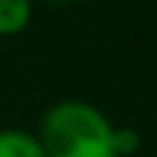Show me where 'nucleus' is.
I'll return each mask as SVG.
<instances>
[{
  "instance_id": "nucleus-1",
  "label": "nucleus",
  "mask_w": 157,
  "mask_h": 157,
  "mask_svg": "<svg viewBox=\"0 0 157 157\" xmlns=\"http://www.w3.org/2000/svg\"><path fill=\"white\" fill-rule=\"evenodd\" d=\"M111 117L83 99H62L46 108L37 139L46 157H114Z\"/></svg>"
},
{
  "instance_id": "nucleus-2",
  "label": "nucleus",
  "mask_w": 157,
  "mask_h": 157,
  "mask_svg": "<svg viewBox=\"0 0 157 157\" xmlns=\"http://www.w3.org/2000/svg\"><path fill=\"white\" fill-rule=\"evenodd\" d=\"M0 157H46V151L34 132L3 126L0 129Z\"/></svg>"
},
{
  "instance_id": "nucleus-3",
  "label": "nucleus",
  "mask_w": 157,
  "mask_h": 157,
  "mask_svg": "<svg viewBox=\"0 0 157 157\" xmlns=\"http://www.w3.org/2000/svg\"><path fill=\"white\" fill-rule=\"evenodd\" d=\"M31 0H0V37H19L31 25Z\"/></svg>"
},
{
  "instance_id": "nucleus-4",
  "label": "nucleus",
  "mask_w": 157,
  "mask_h": 157,
  "mask_svg": "<svg viewBox=\"0 0 157 157\" xmlns=\"http://www.w3.org/2000/svg\"><path fill=\"white\" fill-rule=\"evenodd\" d=\"M142 145H145V139H142V132L136 129V126H114V132H111V148H114V157H136L139 151H142Z\"/></svg>"
},
{
  "instance_id": "nucleus-5",
  "label": "nucleus",
  "mask_w": 157,
  "mask_h": 157,
  "mask_svg": "<svg viewBox=\"0 0 157 157\" xmlns=\"http://www.w3.org/2000/svg\"><path fill=\"white\" fill-rule=\"evenodd\" d=\"M46 3H71V0H46Z\"/></svg>"
}]
</instances>
